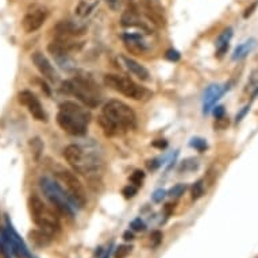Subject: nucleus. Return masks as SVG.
Listing matches in <instances>:
<instances>
[{
  "mask_svg": "<svg viewBox=\"0 0 258 258\" xmlns=\"http://www.w3.org/2000/svg\"><path fill=\"white\" fill-rule=\"evenodd\" d=\"M39 185H41V189L43 190V195L49 202L51 203V206L65 216H69V218H73L75 215V211H73L72 204L69 203L68 196H67V192L63 190V188L55 184L51 180H49L47 177H42L39 180Z\"/></svg>",
  "mask_w": 258,
  "mask_h": 258,
  "instance_id": "obj_4",
  "label": "nucleus"
},
{
  "mask_svg": "<svg viewBox=\"0 0 258 258\" xmlns=\"http://www.w3.org/2000/svg\"><path fill=\"white\" fill-rule=\"evenodd\" d=\"M55 33L58 34V37H80V35L85 34L87 31V26L79 22L73 21H59L54 27Z\"/></svg>",
  "mask_w": 258,
  "mask_h": 258,
  "instance_id": "obj_14",
  "label": "nucleus"
},
{
  "mask_svg": "<svg viewBox=\"0 0 258 258\" xmlns=\"http://www.w3.org/2000/svg\"><path fill=\"white\" fill-rule=\"evenodd\" d=\"M257 7H258V0H255V2H253V3H251V5H250L249 7L245 10V13H243V18H245V19H247L249 17H251V15L254 14V11L257 10Z\"/></svg>",
  "mask_w": 258,
  "mask_h": 258,
  "instance_id": "obj_37",
  "label": "nucleus"
},
{
  "mask_svg": "<svg viewBox=\"0 0 258 258\" xmlns=\"http://www.w3.org/2000/svg\"><path fill=\"white\" fill-rule=\"evenodd\" d=\"M83 43L75 42L68 37H57L54 41H51L47 46V50L53 57H59V55H65L72 53V51L80 50Z\"/></svg>",
  "mask_w": 258,
  "mask_h": 258,
  "instance_id": "obj_11",
  "label": "nucleus"
},
{
  "mask_svg": "<svg viewBox=\"0 0 258 258\" xmlns=\"http://www.w3.org/2000/svg\"><path fill=\"white\" fill-rule=\"evenodd\" d=\"M104 84L133 100H142L144 98L149 96V92L144 87H140L132 79L126 76L108 73V75H104Z\"/></svg>",
  "mask_w": 258,
  "mask_h": 258,
  "instance_id": "obj_6",
  "label": "nucleus"
},
{
  "mask_svg": "<svg viewBox=\"0 0 258 258\" xmlns=\"http://www.w3.org/2000/svg\"><path fill=\"white\" fill-rule=\"evenodd\" d=\"M30 238H31V242L37 246H46L50 243L51 241V237H50V233H47L45 230H34V231H31L30 233Z\"/></svg>",
  "mask_w": 258,
  "mask_h": 258,
  "instance_id": "obj_23",
  "label": "nucleus"
},
{
  "mask_svg": "<svg viewBox=\"0 0 258 258\" xmlns=\"http://www.w3.org/2000/svg\"><path fill=\"white\" fill-rule=\"evenodd\" d=\"M103 114L116 123L119 130H132L137 126L136 112L119 100H110L103 107Z\"/></svg>",
  "mask_w": 258,
  "mask_h": 258,
  "instance_id": "obj_5",
  "label": "nucleus"
},
{
  "mask_svg": "<svg viewBox=\"0 0 258 258\" xmlns=\"http://www.w3.org/2000/svg\"><path fill=\"white\" fill-rule=\"evenodd\" d=\"M212 112H214V116H215L216 119H220L224 116V112H226V110H224L223 106H216L212 108Z\"/></svg>",
  "mask_w": 258,
  "mask_h": 258,
  "instance_id": "obj_39",
  "label": "nucleus"
},
{
  "mask_svg": "<svg viewBox=\"0 0 258 258\" xmlns=\"http://www.w3.org/2000/svg\"><path fill=\"white\" fill-rule=\"evenodd\" d=\"M99 123H100V126H102L103 132L104 134L108 137H114L116 136L119 133V127L116 126V123L114 120H111L108 116H106L104 114H102L99 116Z\"/></svg>",
  "mask_w": 258,
  "mask_h": 258,
  "instance_id": "obj_22",
  "label": "nucleus"
},
{
  "mask_svg": "<svg viewBox=\"0 0 258 258\" xmlns=\"http://www.w3.org/2000/svg\"><path fill=\"white\" fill-rule=\"evenodd\" d=\"M165 196H166V190L164 189H157L154 194L152 195V199L154 203H161L162 200L165 199Z\"/></svg>",
  "mask_w": 258,
  "mask_h": 258,
  "instance_id": "obj_36",
  "label": "nucleus"
},
{
  "mask_svg": "<svg viewBox=\"0 0 258 258\" xmlns=\"http://www.w3.org/2000/svg\"><path fill=\"white\" fill-rule=\"evenodd\" d=\"M30 150H31V156L34 158V161H39L42 157L43 153V142L39 137H34L29 141Z\"/></svg>",
  "mask_w": 258,
  "mask_h": 258,
  "instance_id": "obj_24",
  "label": "nucleus"
},
{
  "mask_svg": "<svg viewBox=\"0 0 258 258\" xmlns=\"http://www.w3.org/2000/svg\"><path fill=\"white\" fill-rule=\"evenodd\" d=\"M165 58L172 61V62H177V61H180V58H181V54H180L177 50H174V49H169V50L165 53Z\"/></svg>",
  "mask_w": 258,
  "mask_h": 258,
  "instance_id": "obj_34",
  "label": "nucleus"
},
{
  "mask_svg": "<svg viewBox=\"0 0 258 258\" xmlns=\"http://www.w3.org/2000/svg\"><path fill=\"white\" fill-rule=\"evenodd\" d=\"M130 227H132V230H134V231H144L145 229H146V224L144 223V220H141V218H137V219H134L130 223Z\"/></svg>",
  "mask_w": 258,
  "mask_h": 258,
  "instance_id": "obj_33",
  "label": "nucleus"
},
{
  "mask_svg": "<svg viewBox=\"0 0 258 258\" xmlns=\"http://www.w3.org/2000/svg\"><path fill=\"white\" fill-rule=\"evenodd\" d=\"M104 2L112 11H118L120 9V5H122V0H104Z\"/></svg>",
  "mask_w": 258,
  "mask_h": 258,
  "instance_id": "obj_38",
  "label": "nucleus"
},
{
  "mask_svg": "<svg viewBox=\"0 0 258 258\" xmlns=\"http://www.w3.org/2000/svg\"><path fill=\"white\" fill-rule=\"evenodd\" d=\"M173 208H174V206L173 204H166L165 207H164V211H165V215L166 216H170L172 215V212H173Z\"/></svg>",
  "mask_w": 258,
  "mask_h": 258,
  "instance_id": "obj_44",
  "label": "nucleus"
},
{
  "mask_svg": "<svg viewBox=\"0 0 258 258\" xmlns=\"http://www.w3.org/2000/svg\"><path fill=\"white\" fill-rule=\"evenodd\" d=\"M62 91L76 96L84 106L95 108L100 103V95L96 83L87 75H77L73 80L63 81Z\"/></svg>",
  "mask_w": 258,
  "mask_h": 258,
  "instance_id": "obj_1",
  "label": "nucleus"
},
{
  "mask_svg": "<svg viewBox=\"0 0 258 258\" xmlns=\"http://www.w3.org/2000/svg\"><path fill=\"white\" fill-rule=\"evenodd\" d=\"M226 92V88L223 87H220V85L215 84V85H210L204 93V114H208L210 111L215 107L216 102L222 98V95Z\"/></svg>",
  "mask_w": 258,
  "mask_h": 258,
  "instance_id": "obj_18",
  "label": "nucleus"
},
{
  "mask_svg": "<svg viewBox=\"0 0 258 258\" xmlns=\"http://www.w3.org/2000/svg\"><path fill=\"white\" fill-rule=\"evenodd\" d=\"M153 148H157V149H165L168 146V142L165 140H157L153 142Z\"/></svg>",
  "mask_w": 258,
  "mask_h": 258,
  "instance_id": "obj_41",
  "label": "nucleus"
},
{
  "mask_svg": "<svg viewBox=\"0 0 258 258\" xmlns=\"http://www.w3.org/2000/svg\"><path fill=\"white\" fill-rule=\"evenodd\" d=\"M47 18V11L45 9H37L30 11L29 14H26L25 18L22 19V27L26 33H34L38 29H41V26L45 23Z\"/></svg>",
  "mask_w": 258,
  "mask_h": 258,
  "instance_id": "obj_13",
  "label": "nucleus"
},
{
  "mask_svg": "<svg viewBox=\"0 0 258 258\" xmlns=\"http://www.w3.org/2000/svg\"><path fill=\"white\" fill-rule=\"evenodd\" d=\"M161 165V162H158V160H149L148 162H146V166H148L149 170H156L158 166Z\"/></svg>",
  "mask_w": 258,
  "mask_h": 258,
  "instance_id": "obj_40",
  "label": "nucleus"
},
{
  "mask_svg": "<svg viewBox=\"0 0 258 258\" xmlns=\"http://www.w3.org/2000/svg\"><path fill=\"white\" fill-rule=\"evenodd\" d=\"M190 146L192 148H195L198 152L200 153H203L207 150L208 148V145H207V141L203 140V138H194V140L190 141Z\"/></svg>",
  "mask_w": 258,
  "mask_h": 258,
  "instance_id": "obj_29",
  "label": "nucleus"
},
{
  "mask_svg": "<svg viewBox=\"0 0 258 258\" xmlns=\"http://www.w3.org/2000/svg\"><path fill=\"white\" fill-rule=\"evenodd\" d=\"M199 168V161L195 160V158H188V160H184L181 162V165L178 166V172L180 173H186V172H194Z\"/></svg>",
  "mask_w": 258,
  "mask_h": 258,
  "instance_id": "obj_25",
  "label": "nucleus"
},
{
  "mask_svg": "<svg viewBox=\"0 0 258 258\" xmlns=\"http://www.w3.org/2000/svg\"><path fill=\"white\" fill-rule=\"evenodd\" d=\"M185 189H186L185 184H177V185H174L173 188H170V190L168 192V195L172 196V198H180L181 195H184Z\"/></svg>",
  "mask_w": 258,
  "mask_h": 258,
  "instance_id": "obj_30",
  "label": "nucleus"
},
{
  "mask_svg": "<svg viewBox=\"0 0 258 258\" xmlns=\"http://www.w3.org/2000/svg\"><path fill=\"white\" fill-rule=\"evenodd\" d=\"M133 250V246L132 245H119L116 247L114 253V257L115 258H126L128 254L132 253Z\"/></svg>",
  "mask_w": 258,
  "mask_h": 258,
  "instance_id": "obj_28",
  "label": "nucleus"
},
{
  "mask_svg": "<svg viewBox=\"0 0 258 258\" xmlns=\"http://www.w3.org/2000/svg\"><path fill=\"white\" fill-rule=\"evenodd\" d=\"M92 10H93L92 5H89L88 2H84V0H81L80 3H79V5H77V7H76V14L80 18H85V17H88Z\"/></svg>",
  "mask_w": 258,
  "mask_h": 258,
  "instance_id": "obj_26",
  "label": "nucleus"
},
{
  "mask_svg": "<svg viewBox=\"0 0 258 258\" xmlns=\"http://www.w3.org/2000/svg\"><path fill=\"white\" fill-rule=\"evenodd\" d=\"M249 110H250V107H249V106L243 107V110H241V112H239V114H237V118H235V122H237V123L241 122L242 119L245 118V115L247 114V112H249Z\"/></svg>",
  "mask_w": 258,
  "mask_h": 258,
  "instance_id": "obj_42",
  "label": "nucleus"
},
{
  "mask_svg": "<svg viewBox=\"0 0 258 258\" xmlns=\"http://www.w3.org/2000/svg\"><path fill=\"white\" fill-rule=\"evenodd\" d=\"M145 178V173L142 170H136L134 173L132 174V177H130V181L133 182V185L134 186H141L142 185V181H144Z\"/></svg>",
  "mask_w": 258,
  "mask_h": 258,
  "instance_id": "obj_31",
  "label": "nucleus"
},
{
  "mask_svg": "<svg viewBox=\"0 0 258 258\" xmlns=\"http://www.w3.org/2000/svg\"><path fill=\"white\" fill-rule=\"evenodd\" d=\"M18 98H19V102L23 106L27 107V110H29L30 114L33 115V118L39 120V122H46V112H45L42 104H41V102H39L38 98L35 96L34 93L30 92V91H22L18 95Z\"/></svg>",
  "mask_w": 258,
  "mask_h": 258,
  "instance_id": "obj_9",
  "label": "nucleus"
},
{
  "mask_svg": "<svg viewBox=\"0 0 258 258\" xmlns=\"http://www.w3.org/2000/svg\"><path fill=\"white\" fill-rule=\"evenodd\" d=\"M233 38V29L231 27H227L224 29L220 35L216 39V55L218 57H223L226 54V51L229 50L230 46V41Z\"/></svg>",
  "mask_w": 258,
  "mask_h": 258,
  "instance_id": "obj_19",
  "label": "nucleus"
},
{
  "mask_svg": "<svg viewBox=\"0 0 258 258\" xmlns=\"http://www.w3.org/2000/svg\"><path fill=\"white\" fill-rule=\"evenodd\" d=\"M123 196L126 198V199H132V198H134V196L137 195V186L134 185H127L123 188L122 190Z\"/></svg>",
  "mask_w": 258,
  "mask_h": 258,
  "instance_id": "obj_35",
  "label": "nucleus"
},
{
  "mask_svg": "<svg viewBox=\"0 0 258 258\" xmlns=\"http://www.w3.org/2000/svg\"><path fill=\"white\" fill-rule=\"evenodd\" d=\"M31 59H33V62H34L35 68L38 69L39 73H41L45 79L53 81V83L58 80V75L55 72L54 67L51 65L50 61H49L41 51H35L34 54L31 55Z\"/></svg>",
  "mask_w": 258,
  "mask_h": 258,
  "instance_id": "obj_15",
  "label": "nucleus"
},
{
  "mask_svg": "<svg viewBox=\"0 0 258 258\" xmlns=\"http://www.w3.org/2000/svg\"><path fill=\"white\" fill-rule=\"evenodd\" d=\"M6 222H7V227L2 230V238H0V242L7 247V250L13 251L17 257L19 258H35L31 251L27 249V246L23 242L19 234L15 231V229L13 227V224L10 222L9 218H6Z\"/></svg>",
  "mask_w": 258,
  "mask_h": 258,
  "instance_id": "obj_8",
  "label": "nucleus"
},
{
  "mask_svg": "<svg viewBox=\"0 0 258 258\" xmlns=\"http://www.w3.org/2000/svg\"><path fill=\"white\" fill-rule=\"evenodd\" d=\"M190 195H192V200L200 199V198L204 195L203 180H199V181H196L195 184H194V186H192V190H190Z\"/></svg>",
  "mask_w": 258,
  "mask_h": 258,
  "instance_id": "obj_27",
  "label": "nucleus"
},
{
  "mask_svg": "<svg viewBox=\"0 0 258 258\" xmlns=\"http://www.w3.org/2000/svg\"><path fill=\"white\" fill-rule=\"evenodd\" d=\"M119 61L122 62L123 67H124L128 72L138 77V79H141L142 81L150 80V73H149L148 69L145 68L144 65H141L140 62H137L136 59L130 58V57H127V55H120V57H119Z\"/></svg>",
  "mask_w": 258,
  "mask_h": 258,
  "instance_id": "obj_17",
  "label": "nucleus"
},
{
  "mask_svg": "<svg viewBox=\"0 0 258 258\" xmlns=\"http://www.w3.org/2000/svg\"><path fill=\"white\" fill-rule=\"evenodd\" d=\"M255 42H257V41L251 38V39H247L246 42L241 43V45H239V46H238L237 49L234 50V53H233L234 61H238V59L245 58L246 55L249 54L250 51L253 50L254 47H255Z\"/></svg>",
  "mask_w": 258,
  "mask_h": 258,
  "instance_id": "obj_21",
  "label": "nucleus"
},
{
  "mask_svg": "<svg viewBox=\"0 0 258 258\" xmlns=\"http://www.w3.org/2000/svg\"><path fill=\"white\" fill-rule=\"evenodd\" d=\"M57 123L63 132L68 133L71 136L83 137L87 134V123L81 122L79 119L73 118L62 111H59L57 114Z\"/></svg>",
  "mask_w": 258,
  "mask_h": 258,
  "instance_id": "obj_10",
  "label": "nucleus"
},
{
  "mask_svg": "<svg viewBox=\"0 0 258 258\" xmlns=\"http://www.w3.org/2000/svg\"><path fill=\"white\" fill-rule=\"evenodd\" d=\"M29 208L31 216H33V220L38 227H41L47 233H53V231H57L59 229L58 218L55 216L54 212L50 211L46 207V204L43 203L42 199L35 194L30 196Z\"/></svg>",
  "mask_w": 258,
  "mask_h": 258,
  "instance_id": "obj_3",
  "label": "nucleus"
},
{
  "mask_svg": "<svg viewBox=\"0 0 258 258\" xmlns=\"http://www.w3.org/2000/svg\"><path fill=\"white\" fill-rule=\"evenodd\" d=\"M122 26L124 27H141V29L146 30V26L144 25V22L141 21L140 14L137 13L136 9L127 10L126 13L122 15Z\"/></svg>",
  "mask_w": 258,
  "mask_h": 258,
  "instance_id": "obj_20",
  "label": "nucleus"
},
{
  "mask_svg": "<svg viewBox=\"0 0 258 258\" xmlns=\"http://www.w3.org/2000/svg\"><path fill=\"white\" fill-rule=\"evenodd\" d=\"M162 233H161L160 230H154L152 234H150V242H152L153 247H158L161 245V242H162Z\"/></svg>",
  "mask_w": 258,
  "mask_h": 258,
  "instance_id": "obj_32",
  "label": "nucleus"
},
{
  "mask_svg": "<svg viewBox=\"0 0 258 258\" xmlns=\"http://www.w3.org/2000/svg\"><path fill=\"white\" fill-rule=\"evenodd\" d=\"M63 157L68 164L81 174L98 173L102 168V161L96 154L87 152L80 145H69L63 150Z\"/></svg>",
  "mask_w": 258,
  "mask_h": 258,
  "instance_id": "obj_2",
  "label": "nucleus"
},
{
  "mask_svg": "<svg viewBox=\"0 0 258 258\" xmlns=\"http://www.w3.org/2000/svg\"><path fill=\"white\" fill-rule=\"evenodd\" d=\"M57 178L59 180L61 184L65 186V192L68 196L69 203L72 204V207L81 208L87 202V196H85L84 186L81 181L77 178V176L73 172L69 170H59L58 173H55Z\"/></svg>",
  "mask_w": 258,
  "mask_h": 258,
  "instance_id": "obj_7",
  "label": "nucleus"
},
{
  "mask_svg": "<svg viewBox=\"0 0 258 258\" xmlns=\"http://www.w3.org/2000/svg\"><path fill=\"white\" fill-rule=\"evenodd\" d=\"M141 5L149 21H152L157 26H165L166 19L164 15V7L160 0H141Z\"/></svg>",
  "mask_w": 258,
  "mask_h": 258,
  "instance_id": "obj_12",
  "label": "nucleus"
},
{
  "mask_svg": "<svg viewBox=\"0 0 258 258\" xmlns=\"http://www.w3.org/2000/svg\"><path fill=\"white\" fill-rule=\"evenodd\" d=\"M59 111H62L65 114L71 115L73 118L79 119L81 122H84L88 124L91 118H92V115L89 112L87 108L84 107H81L80 104H77L75 102H63L59 104Z\"/></svg>",
  "mask_w": 258,
  "mask_h": 258,
  "instance_id": "obj_16",
  "label": "nucleus"
},
{
  "mask_svg": "<svg viewBox=\"0 0 258 258\" xmlns=\"http://www.w3.org/2000/svg\"><path fill=\"white\" fill-rule=\"evenodd\" d=\"M123 239H124V241H133V239H134V234H133L130 230H127V231L123 233Z\"/></svg>",
  "mask_w": 258,
  "mask_h": 258,
  "instance_id": "obj_43",
  "label": "nucleus"
}]
</instances>
